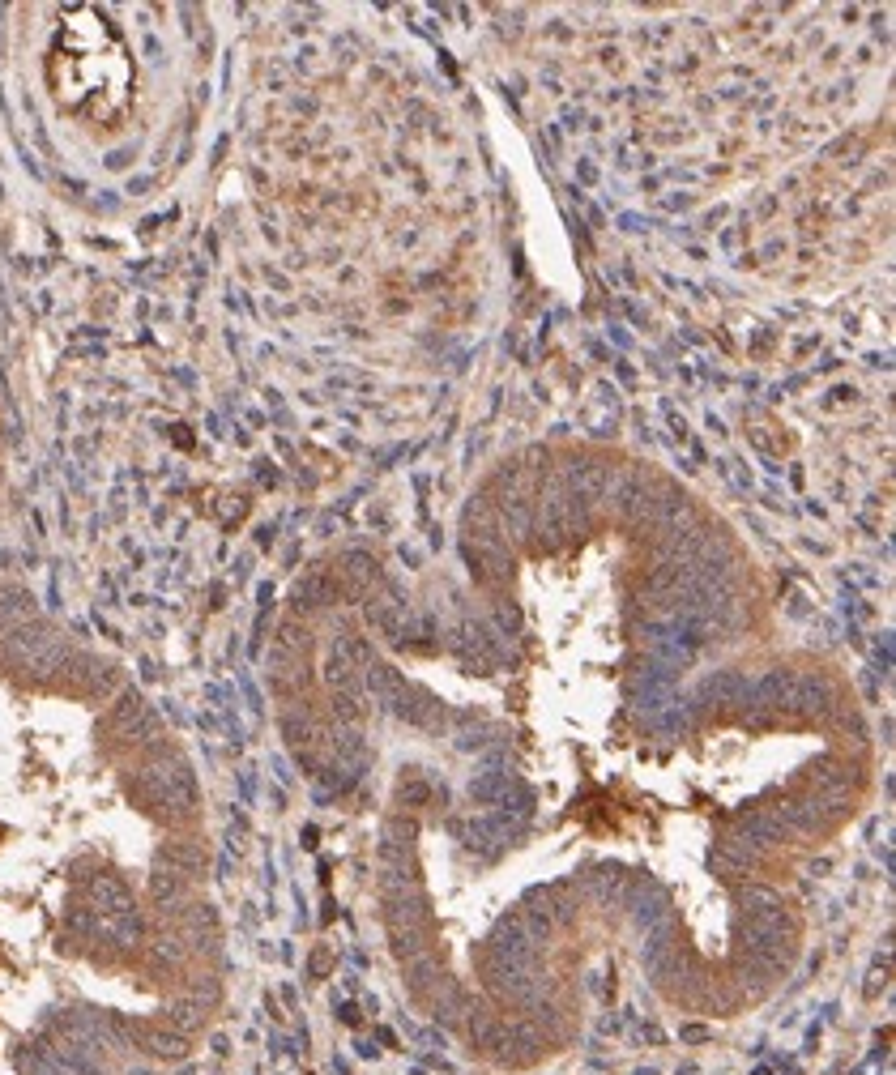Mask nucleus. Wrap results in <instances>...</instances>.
I'll return each mask as SVG.
<instances>
[{"mask_svg":"<svg viewBox=\"0 0 896 1075\" xmlns=\"http://www.w3.org/2000/svg\"><path fill=\"white\" fill-rule=\"evenodd\" d=\"M137 798L146 802L150 811L171 815V820H184L197 807V781H192V768L171 756V751H158L154 760H146L133 777Z\"/></svg>","mask_w":896,"mask_h":1075,"instance_id":"f257e3e1","label":"nucleus"},{"mask_svg":"<svg viewBox=\"0 0 896 1075\" xmlns=\"http://www.w3.org/2000/svg\"><path fill=\"white\" fill-rule=\"evenodd\" d=\"M653 487H658V478L640 474L636 465H623V470H611V483H606L602 500L611 504V512L623 521H649Z\"/></svg>","mask_w":896,"mask_h":1075,"instance_id":"f03ea898","label":"nucleus"},{"mask_svg":"<svg viewBox=\"0 0 896 1075\" xmlns=\"http://www.w3.org/2000/svg\"><path fill=\"white\" fill-rule=\"evenodd\" d=\"M534 525H538L551 542H564L568 534H581V529H589V504L572 500L564 487H551V491L538 500V508H534Z\"/></svg>","mask_w":896,"mask_h":1075,"instance_id":"7ed1b4c3","label":"nucleus"},{"mask_svg":"<svg viewBox=\"0 0 896 1075\" xmlns=\"http://www.w3.org/2000/svg\"><path fill=\"white\" fill-rule=\"evenodd\" d=\"M781 709L794 713V717H828V713L841 709V700H837V687H832L824 675L803 670V675H790V692H786V704H781Z\"/></svg>","mask_w":896,"mask_h":1075,"instance_id":"20e7f679","label":"nucleus"},{"mask_svg":"<svg viewBox=\"0 0 896 1075\" xmlns=\"http://www.w3.org/2000/svg\"><path fill=\"white\" fill-rule=\"evenodd\" d=\"M487 943H491V960H504V965H512V969H530L534 973V965H538V943L521 930L517 913L495 926Z\"/></svg>","mask_w":896,"mask_h":1075,"instance_id":"39448f33","label":"nucleus"},{"mask_svg":"<svg viewBox=\"0 0 896 1075\" xmlns=\"http://www.w3.org/2000/svg\"><path fill=\"white\" fill-rule=\"evenodd\" d=\"M414 837H419V824L406 815H389L380 828V866H410Z\"/></svg>","mask_w":896,"mask_h":1075,"instance_id":"423d86ee","label":"nucleus"},{"mask_svg":"<svg viewBox=\"0 0 896 1075\" xmlns=\"http://www.w3.org/2000/svg\"><path fill=\"white\" fill-rule=\"evenodd\" d=\"M367 623L384 636V640H402L406 636V602L393 589H384V598L367 602Z\"/></svg>","mask_w":896,"mask_h":1075,"instance_id":"0eeeda50","label":"nucleus"},{"mask_svg":"<svg viewBox=\"0 0 896 1075\" xmlns=\"http://www.w3.org/2000/svg\"><path fill=\"white\" fill-rule=\"evenodd\" d=\"M380 905H384V926H389V930H419V926H427V918H431L427 892L397 896V901H380Z\"/></svg>","mask_w":896,"mask_h":1075,"instance_id":"6e6552de","label":"nucleus"},{"mask_svg":"<svg viewBox=\"0 0 896 1075\" xmlns=\"http://www.w3.org/2000/svg\"><path fill=\"white\" fill-rule=\"evenodd\" d=\"M747 675L743 670H717V675H709L700 683V692H696V700L700 704H743V696H747Z\"/></svg>","mask_w":896,"mask_h":1075,"instance_id":"1a4fd4ad","label":"nucleus"},{"mask_svg":"<svg viewBox=\"0 0 896 1075\" xmlns=\"http://www.w3.org/2000/svg\"><path fill=\"white\" fill-rule=\"evenodd\" d=\"M632 918H636V926H645V930L670 922V896H666V888H658V884H640L636 901H632Z\"/></svg>","mask_w":896,"mask_h":1075,"instance_id":"9d476101","label":"nucleus"},{"mask_svg":"<svg viewBox=\"0 0 896 1075\" xmlns=\"http://www.w3.org/2000/svg\"><path fill=\"white\" fill-rule=\"evenodd\" d=\"M90 896H94V905H99L107 918H116V913H133V896H128V888L120 884L116 875H94L90 879Z\"/></svg>","mask_w":896,"mask_h":1075,"instance_id":"9b49d317","label":"nucleus"},{"mask_svg":"<svg viewBox=\"0 0 896 1075\" xmlns=\"http://www.w3.org/2000/svg\"><path fill=\"white\" fill-rule=\"evenodd\" d=\"M333 593H338V589H333V576L325 568H312L295 585V606H299V611H320V606L333 602Z\"/></svg>","mask_w":896,"mask_h":1075,"instance_id":"f8f14e48","label":"nucleus"},{"mask_svg":"<svg viewBox=\"0 0 896 1075\" xmlns=\"http://www.w3.org/2000/svg\"><path fill=\"white\" fill-rule=\"evenodd\" d=\"M342 576H346L350 593H367L372 585H380V564L367 551H346L342 555Z\"/></svg>","mask_w":896,"mask_h":1075,"instance_id":"ddd939ff","label":"nucleus"},{"mask_svg":"<svg viewBox=\"0 0 896 1075\" xmlns=\"http://www.w3.org/2000/svg\"><path fill=\"white\" fill-rule=\"evenodd\" d=\"M133 1033L141 1037V1046L158 1058H184L188 1054V1037L175 1029H150V1024H133Z\"/></svg>","mask_w":896,"mask_h":1075,"instance_id":"4468645a","label":"nucleus"},{"mask_svg":"<svg viewBox=\"0 0 896 1075\" xmlns=\"http://www.w3.org/2000/svg\"><path fill=\"white\" fill-rule=\"evenodd\" d=\"M453 649L461 657H474V662H487L491 649H495V636L483 628V623H461L453 632Z\"/></svg>","mask_w":896,"mask_h":1075,"instance_id":"2eb2a0df","label":"nucleus"},{"mask_svg":"<svg viewBox=\"0 0 896 1075\" xmlns=\"http://www.w3.org/2000/svg\"><path fill=\"white\" fill-rule=\"evenodd\" d=\"M423 892L414 866H380V901H397V896Z\"/></svg>","mask_w":896,"mask_h":1075,"instance_id":"dca6fc26","label":"nucleus"},{"mask_svg":"<svg viewBox=\"0 0 896 1075\" xmlns=\"http://www.w3.org/2000/svg\"><path fill=\"white\" fill-rule=\"evenodd\" d=\"M35 619V602L30 593L13 589V585H0V628H18V623Z\"/></svg>","mask_w":896,"mask_h":1075,"instance_id":"f3484780","label":"nucleus"},{"mask_svg":"<svg viewBox=\"0 0 896 1075\" xmlns=\"http://www.w3.org/2000/svg\"><path fill=\"white\" fill-rule=\"evenodd\" d=\"M440 965H436V956L431 952H423V956H414V960H406V982H410V990L419 994V999H427V990L440 982Z\"/></svg>","mask_w":896,"mask_h":1075,"instance_id":"a211bd4d","label":"nucleus"},{"mask_svg":"<svg viewBox=\"0 0 896 1075\" xmlns=\"http://www.w3.org/2000/svg\"><path fill=\"white\" fill-rule=\"evenodd\" d=\"M508 794V773L504 768H483L470 777V798L474 802H500Z\"/></svg>","mask_w":896,"mask_h":1075,"instance_id":"6ab92c4d","label":"nucleus"},{"mask_svg":"<svg viewBox=\"0 0 896 1075\" xmlns=\"http://www.w3.org/2000/svg\"><path fill=\"white\" fill-rule=\"evenodd\" d=\"M389 939H393V956L402 960H414V956H423V952H431V943H427V926H419V930H389Z\"/></svg>","mask_w":896,"mask_h":1075,"instance_id":"aec40b11","label":"nucleus"},{"mask_svg":"<svg viewBox=\"0 0 896 1075\" xmlns=\"http://www.w3.org/2000/svg\"><path fill=\"white\" fill-rule=\"evenodd\" d=\"M717 858L730 862V866H751L760 858V845L751 837H743V832H734V837H726L722 845H717Z\"/></svg>","mask_w":896,"mask_h":1075,"instance_id":"412c9836","label":"nucleus"},{"mask_svg":"<svg viewBox=\"0 0 896 1075\" xmlns=\"http://www.w3.org/2000/svg\"><path fill=\"white\" fill-rule=\"evenodd\" d=\"M807 781L815 785V794H820V790H828V785H845L850 777H845V764L837 756H820L807 768Z\"/></svg>","mask_w":896,"mask_h":1075,"instance_id":"4be33fe9","label":"nucleus"},{"mask_svg":"<svg viewBox=\"0 0 896 1075\" xmlns=\"http://www.w3.org/2000/svg\"><path fill=\"white\" fill-rule=\"evenodd\" d=\"M150 892H154V901H158V905L175 909V905L184 901V879L163 866V871H154V879H150Z\"/></svg>","mask_w":896,"mask_h":1075,"instance_id":"5701e85b","label":"nucleus"},{"mask_svg":"<svg viewBox=\"0 0 896 1075\" xmlns=\"http://www.w3.org/2000/svg\"><path fill=\"white\" fill-rule=\"evenodd\" d=\"M205 1024V1003L197 999V1003H175L171 1007V1016H167V1029H175V1033H197Z\"/></svg>","mask_w":896,"mask_h":1075,"instance_id":"b1692460","label":"nucleus"},{"mask_svg":"<svg viewBox=\"0 0 896 1075\" xmlns=\"http://www.w3.org/2000/svg\"><path fill=\"white\" fill-rule=\"evenodd\" d=\"M466 1033H470V1041L474 1046H483V1050H491V1041L500 1037V1020H495L487 1007H474V1016L466 1020Z\"/></svg>","mask_w":896,"mask_h":1075,"instance_id":"393cba45","label":"nucleus"},{"mask_svg":"<svg viewBox=\"0 0 896 1075\" xmlns=\"http://www.w3.org/2000/svg\"><path fill=\"white\" fill-rule=\"evenodd\" d=\"M278 649H286V653H295V657H299L303 649H308V628H303L299 619H286L282 628H278Z\"/></svg>","mask_w":896,"mask_h":1075,"instance_id":"a878e982","label":"nucleus"},{"mask_svg":"<svg viewBox=\"0 0 896 1075\" xmlns=\"http://www.w3.org/2000/svg\"><path fill=\"white\" fill-rule=\"evenodd\" d=\"M431 794H436V790H431L427 781H419V777H414V781H402V790H397V798H402V807H427Z\"/></svg>","mask_w":896,"mask_h":1075,"instance_id":"bb28decb","label":"nucleus"},{"mask_svg":"<svg viewBox=\"0 0 896 1075\" xmlns=\"http://www.w3.org/2000/svg\"><path fill=\"white\" fill-rule=\"evenodd\" d=\"M743 905H747V913H760V909L781 905V896H777V892H768V888H760V884H751V888H743Z\"/></svg>","mask_w":896,"mask_h":1075,"instance_id":"cd10ccee","label":"nucleus"}]
</instances>
